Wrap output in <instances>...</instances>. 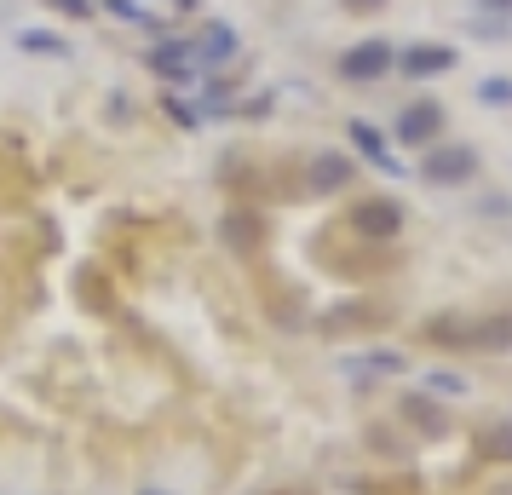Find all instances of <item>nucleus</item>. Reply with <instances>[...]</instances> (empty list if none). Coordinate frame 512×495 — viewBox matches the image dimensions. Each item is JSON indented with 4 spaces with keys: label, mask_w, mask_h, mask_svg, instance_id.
<instances>
[{
    "label": "nucleus",
    "mask_w": 512,
    "mask_h": 495,
    "mask_svg": "<svg viewBox=\"0 0 512 495\" xmlns=\"http://www.w3.org/2000/svg\"><path fill=\"white\" fill-rule=\"evenodd\" d=\"M484 98H489V104H507V98H512V87H507V81H501V75H489Z\"/></svg>",
    "instance_id": "nucleus-11"
},
{
    "label": "nucleus",
    "mask_w": 512,
    "mask_h": 495,
    "mask_svg": "<svg viewBox=\"0 0 512 495\" xmlns=\"http://www.w3.org/2000/svg\"><path fill=\"white\" fill-rule=\"evenodd\" d=\"M403 64H409V75H438V70H449V64H455V52H443V47H415L409 58H403Z\"/></svg>",
    "instance_id": "nucleus-7"
},
{
    "label": "nucleus",
    "mask_w": 512,
    "mask_h": 495,
    "mask_svg": "<svg viewBox=\"0 0 512 495\" xmlns=\"http://www.w3.org/2000/svg\"><path fill=\"white\" fill-rule=\"evenodd\" d=\"M386 64H392V47H386V41H363L357 52H346L340 75H346V81H374Z\"/></svg>",
    "instance_id": "nucleus-1"
},
{
    "label": "nucleus",
    "mask_w": 512,
    "mask_h": 495,
    "mask_svg": "<svg viewBox=\"0 0 512 495\" xmlns=\"http://www.w3.org/2000/svg\"><path fill=\"white\" fill-rule=\"evenodd\" d=\"M472 150H432V156H426V162H420V173H426V179H438V185H455V179H466V173H472Z\"/></svg>",
    "instance_id": "nucleus-2"
},
{
    "label": "nucleus",
    "mask_w": 512,
    "mask_h": 495,
    "mask_svg": "<svg viewBox=\"0 0 512 495\" xmlns=\"http://www.w3.org/2000/svg\"><path fill=\"white\" fill-rule=\"evenodd\" d=\"M351 179V167L340 162V156H328V162H317V185H328V190H340Z\"/></svg>",
    "instance_id": "nucleus-9"
},
{
    "label": "nucleus",
    "mask_w": 512,
    "mask_h": 495,
    "mask_svg": "<svg viewBox=\"0 0 512 495\" xmlns=\"http://www.w3.org/2000/svg\"><path fill=\"white\" fill-rule=\"evenodd\" d=\"M472 340H478V346H512V317H495V323H484Z\"/></svg>",
    "instance_id": "nucleus-8"
},
{
    "label": "nucleus",
    "mask_w": 512,
    "mask_h": 495,
    "mask_svg": "<svg viewBox=\"0 0 512 495\" xmlns=\"http://www.w3.org/2000/svg\"><path fill=\"white\" fill-rule=\"evenodd\" d=\"M403 421L420 426L426 438H443V432H449V415H443L432 398H409V403H403Z\"/></svg>",
    "instance_id": "nucleus-5"
},
{
    "label": "nucleus",
    "mask_w": 512,
    "mask_h": 495,
    "mask_svg": "<svg viewBox=\"0 0 512 495\" xmlns=\"http://www.w3.org/2000/svg\"><path fill=\"white\" fill-rule=\"evenodd\" d=\"M397 219H403V213H397V202H363V208L351 213V225H357L363 236H392Z\"/></svg>",
    "instance_id": "nucleus-4"
},
{
    "label": "nucleus",
    "mask_w": 512,
    "mask_h": 495,
    "mask_svg": "<svg viewBox=\"0 0 512 495\" xmlns=\"http://www.w3.org/2000/svg\"><path fill=\"white\" fill-rule=\"evenodd\" d=\"M438 104H415V110H403V127H397V139L403 144H432L438 139Z\"/></svg>",
    "instance_id": "nucleus-3"
},
{
    "label": "nucleus",
    "mask_w": 512,
    "mask_h": 495,
    "mask_svg": "<svg viewBox=\"0 0 512 495\" xmlns=\"http://www.w3.org/2000/svg\"><path fill=\"white\" fill-rule=\"evenodd\" d=\"M282 495H305V490H282Z\"/></svg>",
    "instance_id": "nucleus-12"
},
{
    "label": "nucleus",
    "mask_w": 512,
    "mask_h": 495,
    "mask_svg": "<svg viewBox=\"0 0 512 495\" xmlns=\"http://www.w3.org/2000/svg\"><path fill=\"white\" fill-rule=\"evenodd\" d=\"M225 236H231V248H242V254H254V248H259V236H265V231H259V219H254V213H231V225H225Z\"/></svg>",
    "instance_id": "nucleus-6"
},
{
    "label": "nucleus",
    "mask_w": 512,
    "mask_h": 495,
    "mask_svg": "<svg viewBox=\"0 0 512 495\" xmlns=\"http://www.w3.org/2000/svg\"><path fill=\"white\" fill-rule=\"evenodd\" d=\"M484 449H489V455H501V461H512V426H501V432H484Z\"/></svg>",
    "instance_id": "nucleus-10"
}]
</instances>
